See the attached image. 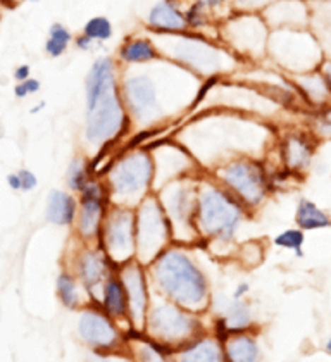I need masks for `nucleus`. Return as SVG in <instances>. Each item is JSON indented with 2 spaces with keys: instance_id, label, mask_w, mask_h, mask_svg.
<instances>
[{
  "instance_id": "obj_26",
  "label": "nucleus",
  "mask_w": 331,
  "mask_h": 362,
  "mask_svg": "<svg viewBox=\"0 0 331 362\" xmlns=\"http://www.w3.org/2000/svg\"><path fill=\"white\" fill-rule=\"evenodd\" d=\"M78 212V195L66 190H52L47 197L45 219L59 228H73Z\"/></svg>"
},
{
  "instance_id": "obj_32",
  "label": "nucleus",
  "mask_w": 331,
  "mask_h": 362,
  "mask_svg": "<svg viewBox=\"0 0 331 362\" xmlns=\"http://www.w3.org/2000/svg\"><path fill=\"white\" fill-rule=\"evenodd\" d=\"M219 322L226 333L248 332L254 325V314H252L250 304L245 298L243 300L231 298V302L224 305V310L219 316Z\"/></svg>"
},
{
  "instance_id": "obj_34",
  "label": "nucleus",
  "mask_w": 331,
  "mask_h": 362,
  "mask_svg": "<svg viewBox=\"0 0 331 362\" xmlns=\"http://www.w3.org/2000/svg\"><path fill=\"white\" fill-rule=\"evenodd\" d=\"M95 175L97 173L93 171L92 163L85 156H76L69 160V166L66 169V185L69 192L78 195Z\"/></svg>"
},
{
  "instance_id": "obj_19",
  "label": "nucleus",
  "mask_w": 331,
  "mask_h": 362,
  "mask_svg": "<svg viewBox=\"0 0 331 362\" xmlns=\"http://www.w3.org/2000/svg\"><path fill=\"white\" fill-rule=\"evenodd\" d=\"M66 269H69L78 278L83 288L95 302L102 283L112 271H116V267L109 261V257L98 243L78 242V249L71 254L69 264Z\"/></svg>"
},
{
  "instance_id": "obj_29",
  "label": "nucleus",
  "mask_w": 331,
  "mask_h": 362,
  "mask_svg": "<svg viewBox=\"0 0 331 362\" xmlns=\"http://www.w3.org/2000/svg\"><path fill=\"white\" fill-rule=\"evenodd\" d=\"M55 293H57L59 302L69 310L81 309L83 305L93 302L88 292L83 288L81 283L69 269H62L55 278Z\"/></svg>"
},
{
  "instance_id": "obj_48",
  "label": "nucleus",
  "mask_w": 331,
  "mask_h": 362,
  "mask_svg": "<svg viewBox=\"0 0 331 362\" xmlns=\"http://www.w3.org/2000/svg\"><path fill=\"white\" fill-rule=\"evenodd\" d=\"M319 71H321V74L325 76L326 83H328L331 90V59H323V62L319 64Z\"/></svg>"
},
{
  "instance_id": "obj_31",
  "label": "nucleus",
  "mask_w": 331,
  "mask_h": 362,
  "mask_svg": "<svg viewBox=\"0 0 331 362\" xmlns=\"http://www.w3.org/2000/svg\"><path fill=\"white\" fill-rule=\"evenodd\" d=\"M295 226L302 231H318L331 228V214L319 207L314 200L302 197L295 207Z\"/></svg>"
},
{
  "instance_id": "obj_42",
  "label": "nucleus",
  "mask_w": 331,
  "mask_h": 362,
  "mask_svg": "<svg viewBox=\"0 0 331 362\" xmlns=\"http://www.w3.org/2000/svg\"><path fill=\"white\" fill-rule=\"evenodd\" d=\"M138 362H168L152 341H141L138 347Z\"/></svg>"
},
{
  "instance_id": "obj_23",
  "label": "nucleus",
  "mask_w": 331,
  "mask_h": 362,
  "mask_svg": "<svg viewBox=\"0 0 331 362\" xmlns=\"http://www.w3.org/2000/svg\"><path fill=\"white\" fill-rule=\"evenodd\" d=\"M289 78L301 95L307 111L318 112L331 107V90L319 68L307 71V73L290 74Z\"/></svg>"
},
{
  "instance_id": "obj_33",
  "label": "nucleus",
  "mask_w": 331,
  "mask_h": 362,
  "mask_svg": "<svg viewBox=\"0 0 331 362\" xmlns=\"http://www.w3.org/2000/svg\"><path fill=\"white\" fill-rule=\"evenodd\" d=\"M73 40L74 35L71 33L68 26L55 21L49 26V33H47L45 43H43V50H45L47 57L59 59L68 52L69 47L73 45Z\"/></svg>"
},
{
  "instance_id": "obj_4",
  "label": "nucleus",
  "mask_w": 331,
  "mask_h": 362,
  "mask_svg": "<svg viewBox=\"0 0 331 362\" xmlns=\"http://www.w3.org/2000/svg\"><path fill=\"white\" fill-rule=\"evenodd\" d=\"M190 249L171 243L147 266L149 281L157 297L204 314L212 304L211 281Z\"/></svg>"
},
{
  "instance_id": "obj_43",
  "label": "nucleus",
  "mask_w": 331,
  "mask_h": 362,
  "mask_svg": "<svg viewBox=\"0 0 331 362\" xmlns=\"http://www.w3.org/2000/svg\"><path fill=\"white\" fill-rule=\"evenodd\" d=\"M19 178H21V192H31L38 187V178L31 169H19Z\"/></svg>"
},
{
  "instance_id": "obj_1",
  "label": "nucleus",
  "mask_w": 331,
  "mask_h": 362,
  "mask_svg": "<svg viewBox=\"0 0 331 362\" xmlns=\"http://www.w3.org/2000/svg\"><path fill=\"white\" fill-rule=\"evenodd\" d=\"M204 81L161 57L145 66L121 68L120 88L132 129L157 132L197 109Z\"/></svg>"
},
{
  "instance_id": "obj_39",
  "label": "nucleus",
  "mask_w": 331,
  "mask_h": 362,
  "mask_svg": "<svg viewBox=\"0 0 331 362\" xmlns=\"http://www.w3.org/2000/svg\"><path fill=\"white\" fill-rule=\"evenodd\" d=\"M276 0H231V13H257L261 14L266 7Z\"/></svg>"
},
{
  "instance_id": "obj_11",
  "label": "nucleus",
  "mask_w": 331,
  "mask_h": 362,
  "mask_svg": "<svg viewBox=\"0 0 331 362\" xmlns=\"http://www.w3.org/2000/svg\"><path fill=\"white\" fill-rule=\"evenodd\" d=\"M144 333L156 345L181 347L202 333V321L200 314L183 309L152 293V304Z\"/></svg>"
},
{
  "instance_id": "obj_10",
  "label": "nucleus",
  "mask_w": 331,
  "mask_h": 362,
  "mask_svg": "<svg viewBox=\"0 0 331 362\" xmlns=\"http://www.w3.org/2000/svg\"><path fill=\"white\" fill-rule=\"evenodd\" d=\"M267 59L285 74H298L318 69L325 59L321 45L309 28L271 30Z\"/></svg>"
},
{
  "instance_id": "obj_20",
  "label": "nucleus",
  "mask_w": 331,
  "mask_h": 362,
  "mask_svg": "<svg viewBox=\"0 0 331 362\" xmlns=\"http://www.w3.org/2000/svg\"><path fill=\"white\" fill-rule=\"evenodd\" d=\"M76 333L83 344L95 350H112L121 341L117 322L110 320L95 302H90L80 309Z\"/></svg>"
},
{
  "instance_id": "obj_41",
  "label": "nucleus",
  "mask_w": 331,
  "mask_h": 362,
  "mask_svg": "<svg viewBox=\"0 0 331 362\" xmlns=\"http://www.w3.org/2000/svg\"><path fill=\"white\" fill-rule=\"evenodd\" d=\"M42 90V81L38 80V78H28L25 81H19V83L14 85V97L19 98V100H23V98L30 97V95H35V93H38Z\"/></svg>"
},
{
  "instance_id": "obj_30",
  "label": "nucleus",
  "mask_w": 331,
  "mask_h": 362,
  "mask_svg": "<svg viewBox=\"0 0 331 362\" xmlns=\"http://www.w3.org/2000/svg\"><path fill=\"white\" fill-rule=\"evenodd\" d=\"M309 30L318 38L325 59H331V0H310Z\"/></svg>"
},
{
  "instance_id": "obj_5",
  "label": "nucleus",
  "mask_w": 331,
  "mask_h": 362,
  "mask_svg": "<svg viewBox=\"0 0 331 362\" xmlns=\"http://www.w3.org/2000/svg\"><path fill=\"white\" fill-rule=\"evenodd\" d=\"M252 212L206 171L197 181L195 230L199 245L221 255L233 254L236 235Z\"/></svg>"
},
{
  "instance_id": "obj_44",
  "label": "nucleus",
  "mask_w": 331,
  "mask_h": 362,
  "mask_svg": "<svg viewBox=\"0 0 331 362\" xmlns=\"http://www.w3.org/2000/svg\"><path fill=\"white\" fill-rule=\"evenodd\" d=\"M73 45L76 47L78 50H81V52H92L93 49H95L97 47V43L92 40V38H88L86 37V35H83V33H78L76 37H74V40H73Z\"/></svg>"
},
{
  "instance_id": "obj_53",
  "label": "nucleus",
  "mask_w": 331,
  "mask_h": 362,
  "mask_svg": "<svg viewBox=\"0 0 331 362\" xmlns=\"http://www.w3.org/2000/svg\"><path fill=\"white\" fill-rule=\"evenodd\" d=\"M26 2H31V4H37V2H40V0H26Z\"/></svg>"
},
{
  "instance_id": "obj_35",
  "label": "nucleus",
  "mask_w": 331,
  "mask_h": 362,
  "mask_svg": "<svg viewBox=\"0 0 331 362\" xmlns=\"http://www.w3.org/2000/svg\"><path fill=\"white\" fill-rule=\"evenodd\" d=\"M233 257L245 269H254V267L261 266L266 259V247H264L262 240H248V242L235 247Z\"/></svg>"
},
{
  "instance_id": "obj_15",
  "label": "nucleus",
  "mask_w": 331,
  "mask_h": 362,
  "mask_svg": "<svg viewBox=\"0 0 331 362\" xmlns=\"http://www.w3.org/2000/svg\"><path fill=\"white\" fill-rule=\"evenodd\" d=\"M109 207L108 185L100 175H95L78 194L76 221L73 224L74 238L81 243H98Z\"/></svg>"
},
{
  "instance_id": "obj_21",
  "label": "nucleus",
  "mask_w": 331,
  "mask_h": 362,
  "mask_svg": "<svg viewBox=\"0 0 331 362\" xmlns=\"http://www.w3.org/2000/svg\"><path fill=\"white\" fill-rule=\"evenodd\" d=\"M261 14L271 30L309 28L310 0H276Z\"/></svg>"
},
{
  "instance_id": "obj_12",
  "label": "nucleus",
  "mask_w": 331,
  "mask_h": 362,
  "mask_svg": "<svg viewBox=\"0 0 331 362\" xmlns=\"http://www.w3.org/2000/svg\"><path fill=\"white\" fill-rule=\"evenodd\" d=\"M200 173L168 181L156 192L171 226L173 243L199 247V237L195 230V204L197 181H199Z\"/></svg>"
},
{
  "instance_id": "obj_28",
  "label": "nucleus",
  "mask_w": 331,
  "mask_h": 362,
  "mask_svg": "<svg viewBox=\"0 0 331 362\" xmlns=\"http://www.w3.org/2000/svg\"><path fill=\"white\" fill-rule=\"evenodd\" d=\"M224 362H259V344L248 332L228 333L223 344Z\"/></svg>"
},
{
  "instance_id": "obj_13",
  "label": "nucleus",
  "mask_w": 331,
  "mask_h": 362,
  "mask_svg": "<svg viewBox=\"0 0 331 362\" xmlns=\"http://www.w3.org/2000/svg\"><path fill=\"white\" fill-rule=\"evenodd\" d=\"M137 255L140 264L149 266L161 252L173 243L171 226L156 192L145 197L135 207Z\"/></svg>"
},
{
  "instance_id": "obj_47",
  "label": "nucleus",
  "mask_w": 331,
  "mask_h": 362,
  "mask_svg": "<svg viewBox=\"0 0 331 362\" xmlns=\"http://www.w3.org/2000/svg\"><path fill=\"white\" fill-rule=\"evenodd\" d=\"M6 181H7V187H9L11 190H13V192H21V178H19L18 171L9 173V175H7Z\"/></svg>"
},
{
  "instance_id": "obj_51",
  "label": "nucleus",
  "mask_w": 331,
  "mask_h": 362,
  "mask_svg": "<svg viewBox=\"0 0 331 362\" xmlns=\"http://www.w3.org/2000/svg\"><path fill=\"white\" fill-rule=\"evenodd\" d=\"M43 107H45V102H40V104H37V105H33V107H31L30 114H38Z\"/></svg>"
},
{
  "instance_id": "obj_14",
  "label": "nucleus",
  "mask_w": 331,
  "mask_h": 362,
  "mask_svg": "<svg viewBox=\"0 0 331 362\" xmlns=\"http://www.w3.org/2000/svg\"><path fill=\"white\" fill-rule=\"evenodd\" d=\"M98 245L105 252L114 267L133 261L137 255L135 209L110 204L104 224H102Z\"/></svg>"
},
{
  "instance_id": "obj_18",
  "label": "nucleus",
  "mask_w": 331,
  "mask_h": 362,
  "mask_svg": "<svg viewBox=\"0 0 331 362\" xmlns=\"http://www.w3.org/2000/svg\"><path fill=\"white\" fill-rule=\"evenodd\" d=\"M153 160V192L159 190L168 181L192 176L200 173L193 156L176 139L159 140L149 147Z\"/></svg>"
},
{
  "instance_id": "obj_8",
  "label": "nucleus",
  "mask_w": 331,
  "mask_h": 362,
  "mask_svg": "<svg viewBox=\"0 0 331 362\" xmlns=\"http://www.w3.org/2000/svg\"><path fill=\"white\" fill-rule=\"evenodd\" d=\"M209 175L238 199L252 214L261 209L274 192L273 169H269L267 160L261 157H233L212 169Z\"/></svg>"
},
{
  "instance_id": "obj_3",
  "label": "nucleus",
  "mask_w": 331,
  "mask_h": 362,
  "mask_svg": "<svg viewBox=\"0 0 331 362\" xmlns=\"http://www.w3.org/2000/svg\"><path fill=\"white\" fill-rule=\"evenodd\" d=\"M121 66L109 56L97 57L85 76V145L105 151L132 132L120 88Z\"/></svg>"
},
{
  "instance_id": "obj_49",
  "label": "nucleus",
  "mask_w": 331,
  "mask_h": 362,
  "mask_svg": "<svg viewBox=\"0 0 331 362\" xmlns=\"http://www.w3.org/2000/svg\"><path fill=\"white\" fill-rule=\"evenodd\" d=\"M90 362H132L124 357H105V356H95L90 359Z\"/></svg>"
},
{
  "instance_id": "obj_25",
  "label": "nucleus",
  "mask_w": 331,
  "mask_h": 362,
  "mask_svg": "<svg viewBox=\"0 0 331 362\" xmlns=\"http://www.w3.org/2000/svg\"><path fill=\"white\" fill-rule=\"evenodd\" d=\"M95 304L104 310L105 314L117 322V325H123L128 322V300H126V292L124 286L121 283L120 276H117L116 271L109 274L105 278V281L102 283L100 290H98Z\"/></svg>"
},
{
  "instance_id": "obj_37",
  "label": "nucleus",
  "mask_w": 331,
  "mask_h": 362,
  "mask_svg": "<svg viewBox=\"0 0 331 362\" xmlns=\"http://www.w3.org/2000/svg\"><path fill=\"white\" fill-rule=\"evenodd\" d=\"M303 243H306V231L301 228H289L283 230L273 238V245L281 250L294 252L295 257H303Z\"/></svg>"
},
{
  "instance_id": "obj_7",
  "label": "nucleus",
  "mask_w": 331,
  "mask_h": 362,
  "mask_svg": "<svg viewBox=\"0 0 331 362\" xmlns=\"http://www.w3.org/2000/svg\"><path fill=\"white\" fill-rule=\"evenodd\" d=\"M105 185L112 206L132 207L153 192V160L149 147L132 145L116 153L105 168Z\"/></svg>"
},
{
  "instance_id": "obj_22",
  "label": "nucleus",
  "mask_w": 331,
  "mask_h": 362,
  "mask_svg": "<svg viewBox=\"0 0 331 362\" xmlns=\"http://www.w3.org/2000/svg\"><path fill=\"white\" fill-rule=\"evenodd\" d=\"M187 0H157L149 11L145 26L153 35L185 33L187 19H185Z\"/></svg>"
},
{
  "instance_id": "obj_16",
  "label": "nucleus",
  "mask_w": 331,
  "mask_h": 362,
  "mask_svg": "<svg viewBox=\"0 0 331 362\" xmlns=\"http://www.w3.org/2000/svg\"><path fill=\"white\" fill-rule=\"evenodd\" d=\"M116 273L124 286L128 300V321L133 332L144 333L149 309L152 304V288L149 281L147 266L140 264L137 259L116 267Z\"/></svg>"
},
{
  "instance_id": "obj_36",
  "label": "nucleus",
  "mask_w": 331,
  "mask_h": 362,
  "mask_svg": "<svg viewBox=\"0 0 331 362\" xmlns=\"http://www.w3.org/2000/svg\"><path fill=\"white\" fill-rule=\"evenodd\" d=\"M81 33L86 35L88 38H92L97 45L109 42L114 37V26L110 23L108 16H92L90 19H86V23L83 25Z\"/></svg>"
},
{
  "instance_id": "obj_9",
  "label": "nucleus",
  "mask_w": 331,
  "mask_h": 362,
  "mask_svg": "<svg viewBox=\"0 0 331 362\" xmlns=\"http://www.w3.org/2000/svg\"><path fill=\"white\" fill-rule=\"evenodd\" d=\"M271 28L257 13H231L218 25V40L243 64H259L267 59Z\"/></svg>"
},
{
  "instance_id": "obj_52",
  "label": "nucleus",
  "mask_w": 331,
  "mask_h": 362,
  "mask_svg": "<svg viewBox=\"0 0 331 362\" xmlns=\"http://www.w3.org/2000/svg\"><path fill=\"white\" fill-rule=\"evenodd\" d=\"M325 349H326V352H328L330 356H331V337L328 338V341H326V344H325Z\"/></svg>"
},
{
  "instance_id": "obj_2",
  "label": "nucleus",
  "mask_w": 331,
  "mask_h": 362,
  "mask_svg": "<svg viewBox=\"0 0 331 362\" xmlns=\"http://www.w3.org/2000/svg\"><path fill=\"white\" fill-rule=\"evenodd\" d=\"M276 139L278 132L271 123L228 109H209L199 114L176 135L206 173L238 156L266 159L264 156L274 148Z\"/></svg>"
},
{
  "instance_id": "obj_24",
  "label": "nucleus",
  "mask_w": 331,
  "mask_h": 362,
  "mask_svg": "<svg viewBox=\"0 0 331 362\" xmlns=\"http://www.w3.org/2000/svg\"><path fill=\"white\" fill-rule=\"evenodd\" d=\"M159 49L153 42L152 35L133 33L126 37L123 43L117 47L116 62L121 68H132V66H145L161 59Z\"/></svg>"
},
{
  "instance_id": "obj_50",
  "label": "nucleus",
  "mask_w": 331,
  "mask_h": 362,
  "mask_svg": "<svg viewBox=\"0 0 331 362\" xmlns=\"http://www.w3.org/2000/svg\"><path fill=\"white\" fill-rule=\"evenodd\" d=\"M23 2H26V0H0V6L7 7V9H16Z\"/></svg>"
},
{
  "instance_id": "obj_46",
  "label": "nucleus",
  "mask_w": 331,
  "mask_h": 362,
  "mask_svg": "<svg viewBox=\"0 0 331 362\" xmlns=\"http://www.w3.org/2000/svg\"><path fill=\"white\" fill-rule=\"evenodd\" d=\"M248 293H250V285H248L247 281H242L235 286L233 293H231V298H233V300H243Z\"/></svg>"
},
{
  "instance_id": "obj_45",
  "label": "nucleus",
  "mask_w": 331,
  "mask_h": 362,
  "mask_svg": "<svg viewBox=\"0 0 331 362\" xmlns=\"http://www.w3.org/2000/svg\"><path fill=\"white\" fill-rule=\"evenodd\" d=\"M13 78L16 83H19V81H25L28 78H31V66L30 64H19L16 66L14 71H13Z\"/></svg>"
},
{
  "instance_id": "obj_27",
  "label": "nucleus",
  "mask_w": 331,
  "mask_h": 362,
  "mask_svg": "<svg viewBox=\"0 0 331 362\" xmlns=\"http://www.w3.org/2000/svg\"><path fill=\"white\" fill-rule=\"evenodd\" d=\"M176 362H224L223 345L218 338L199 334L192 341L178 347Z\"/></svg>"
},
{
  "instance_id": "obj_6",
  "label": "nucleus",
  "mask_w": 331,
  "mask_h": 362,
  "mask_svg": "<svg viewBox=\"0 0 331 362\" xmlns=\"http://www.w3.org/2000/svg\"><path fill=\"white\" fill-rule=\"evenodd\" d=\"M152 38L161 56L190 71L202 81L231 78L245 66L219 40L206 35L192 31L173 35L152 33Z\"/></svg>"
},
{
  "instance_id": "obj_38",
  "label": "nucleus",
  "mask_w": 331,
  "mask_h": 362,
  "mask_svg": "<svg viewBox=\"0 0 331 362\" xmlns=\"http://www.w3.org/2000/svg\"><path fill=\"white\" fill-rule=\"evenodd\" d=\"M307 129L313 133V136L319 144L331 140V107L325 111L310 112V119L307 123Z\"/></svg>"
},
{
  "instance_id": "obj_17",
  "label": "nucleus",
  "mask_w": 331,
  "mask_h": 362,
  "mask_svg": "<svg viewBox=\"0 0 331 362\" xmlns=\"http://www.w3.org/2000/svg\"><path fill=\"white\" fill-rule=\"evenodd\" d=\"M319 141L306 128H286L276 139V156L279 159V168L289 175L302 180L313 166Z\"/></svg>"
},
{
  "instance_id": "obj_40",
  "label": "nucleus",
  "mask_w": 331,
  "mask_h": 362,
  "mask_svg": "<svg viewBox=\"0 0 331 362\" xmlns=\"http://www.w3.org/2000/svg\"><path fill=\"white\" fill-rule=\"evenodd\" d=\"M192 2L202 6L212 16H216L219 21L226 18L228 14H231V0H192Z\"/></svg>"
}]
</instances>
